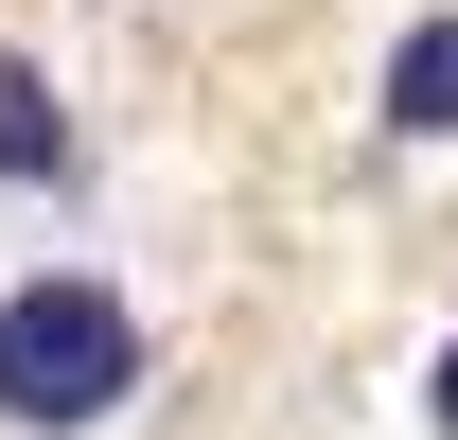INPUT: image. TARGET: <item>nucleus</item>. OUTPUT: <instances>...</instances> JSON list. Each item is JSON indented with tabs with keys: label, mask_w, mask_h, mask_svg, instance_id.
Wrapping results in <instances>:
<instances>
[{
	"label": "nucleus",
	"mask_w": 458,
	"mask_h": 440,
	"mask_svg": "<svg viewBox=\"0 0 458 440\" xmlns=\"http://www.w3.org/2000/svg\"><path fill=\"white\" fill-rule=\"evenodd\" d=\"M159 370V334L106 265H18L0 282V440H106Z\"/></svg>",
	"instance_id": "nucleus-1"
},
{
	"label": "nucleus",
	"mask_w": 458,
	"mask_h": 440,
	"mask_svg": "<svg viewBox=\"0 0 458 440\" xmlns=\"http://www.w3.org/2000/svg\"><path fill=\"white\" fill-rule=\"evenodd\" d=\"M71 176H89V123L54 106V71L0 54V194H71Z\"/></svg>",
	"instance_id": "nucleus-2"
},
{
	"label": "nucleus",
	"mask_w": 458,
	"mask_h": 440,
	"mask_svg": "<svg viewBox=\"0 0 458 440\" xmlns=\"http://www.w3.org/2000/svg\"><path fill=\"white\" fill-rule=\"evenodd\" d=\"M388 123H405V141H458V0L388 54Z\"/></svg>",
	"instance_id": "nucleus-3"
},
{
	"label": "nucleus",
	"mask_w": 458,
	"mask_h": 440,
	"mask_svg": "<svg viewBox=\"0 0 458 440\" xmlns=\"http://www.w3.org/2000/svg\"><path fill=\"white\" fill-rule=\"evenodd\" d=\"M423 423H441V440H458V334H441V370H423Z\"/></svg>",
	"instance_id": "nucleus-4"
}]
</instances>
